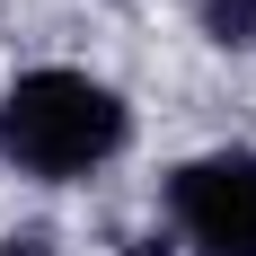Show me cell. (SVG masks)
Returning a JSON list of instances; mask_svg holds the SVG:
<instances>
[{"label":"cell","mask_w":256,"mask_h":256,"mask_svg":"<svg viewBox=\"0 0 256 256\" xmlns=\"http://www.w3.org/2000/svg\"><path fill=\"white\" fill-rule=\"evenodd\" d=\"M124 132H132L124 98L88 71H26L0 98V150H9L18 177H44V186H71L88 168H106L124 150Z\"/></svg>","instance_id":"obj_1"},{"label":"cell","mask_w":256,"mask_h":256,"mask_svg":"<svg viewBox=\"0 0 256 256\" xmlns=\"http://www.w3.org/2000/svg\"><path fill=\"white\" fill-rule=\"evenodd\" d=\"M168 221L194 256H256V150H204L168 177Z\"/></svg>","instance_id":"obj_2"},{"label":"cell","mask_w":256,"mask_h":256,"mask_svg":"<svg viewBox=\"0 0 256 256\" xmlns=\"http://www.w3.org/2000/svg\"><path fill=\"white\" fill-rule=\"evenodd\" d=\"M194 18H204V36H212V44L256 53V0H194Z\"/></svg>","instance_id":"obj_3"},{"label":"cell","mask_w":256,"mask_h":256,"mask_svg":"<svg viewBox=\"0 0 256 256\" xmlns=\"http://www.w3.org/2000/svg\"><path fill=\"white\" fill-rule=\"evenodd\" d=\"M124 256H177V248H168V238H132Z\"/></svg>","instance_id":"obj_4"}]
</instances>
